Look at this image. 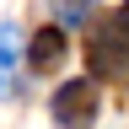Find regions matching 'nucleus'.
Returning <instances> with one entry per match:
<instances>
[{
	"instance_id": "2",
	"label": "nucleus",
	"mask_w": 129,
	"mask_h": 129,
	"mask_svg": "<svg viewBox=\"0 0 129 129\" xmlns=\"http://www.w3.org/2000/svg\"><path fill=\"white\" fill-rule=\"evenodd\" d=\"M124 32L118 27H102V32H97V38L86 43V59H91V70L97 75H108V81H124L129 75V54H124Z\"/></svg>"
},
{
	"instance_id": "3",
	"label": "nucleus",
	"mask_w": 129,
	"mask_h": 129,
	"mask_svg": "<svg viewBox=\"0 0 129 129\" xmlns=\"http://www.w3.org/2000/svg\"><path fill=\"white\" fill-rule=\"evenodd\" d=\"M64 54H70V43H64L59 27H38V32H32V43H27V59H32V70H38V75L54 70Z\"/></svg>"
},
{
	"instance_id": "4",
	"label": "nucleus",
	"mask_w": 129,
	"mask_h": 129,
	"mask_svg": "<svg viewBox=\"0 0 129 129\" xmlns=\"http://www.w3.org/2000/svg\"><path fill=\"white\" fill-rule=\"evenodd\" d=\"M11 64H16V32H11V27H0V81L11 75Z\"/></svg>"
},
{
	"instance_id": "1",
	"label": "nucleus",
	"mask_w": 129,
	"mask_h": 129,
	"mask_svg": "<svg viewBox=\"0 0 129 129\" xmlns=\"http://www.w3.org/2000/svg\"><path fill=\"white\" fill-rule=\"evenodd\" d=\"M91 113H97V86H91V81H70V86L54 91V124H64V129H86Z\"/></svg>"
},
{
	"instance_id": "5",
	"label": "nucleus",
	"mask_w": 129,
	"mask_h": 129,
	"mask_svg": "<svg viewBox=\"0 0 129 129\" xmlns=\"http://www.w3.org/2000/svg\"><path fill=\"white\" fill-rule=\"evenodd\" d=\"M113 27H118V32H124V38H129V0H124V6H118V16H113Z\"/></svg>"
}]
</instances>
